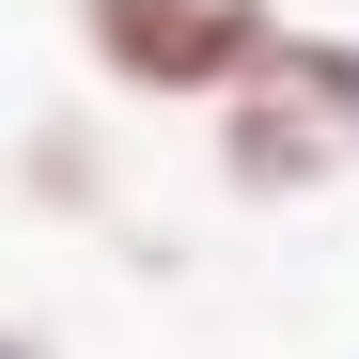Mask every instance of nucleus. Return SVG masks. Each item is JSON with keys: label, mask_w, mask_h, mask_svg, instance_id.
<instances>
[{"label": "nucleus", "mask_w": 359, "mask_h": 359, "mask_svg": "<svg viewBox=\"0 0 359 359\" xmlns=\"http://www.w3.org/2000/svg\"><path fill=\"white\" fill-rule=\"evenodd\" d=\"M359 172V32L297 16L250 79L203 109V188L219 203H328Z\"/></svg>", "instance_id": "obj_1"}, {"label": "nucleus", "mask_w": 359, "mask_h": 359, "mask_svg": "<svg viewBox=\"0 0 359 359\" xmlns=\"http://www.w3.org/2000/svg\"><path fill=\"white\" fill-rule=\"evenodd\" d=\"M0 359H63V344H47V328H16V313H0Z\"/></svg>", "instance_id": "obj_4"}, {"label": "nucleus", "mask_w": 359, "mask_h": 359, "mask_svg": "<svg viewBox=\"0 0 359 359\" xmlns=\"http://www.w3.org/2000/svg\"><path fill=\"white\" fill-rule=\"evenodd\" d=\"M16 203H47V219H109V203H126V172H109L94 126H63V109H47V126L16 141Z\"/></svg>", "instance_id": "obj_3"}, {"label": "nucleus", "mask_w": 359, "mask_h": 359, "mask_svg": "<svg viewBox=\"0 0 359 359\" xmlns=\"http://www.w3.org/2000/svg\"><path fill=\"white\" fill-rule=\"evenodd\" d=\"M63 32L126 109H219L297 16L281 0H63Z\"/></svg>", "instance_id": "obj_2"}]
</instances>
